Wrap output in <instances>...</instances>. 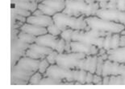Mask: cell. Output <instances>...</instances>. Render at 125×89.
<instances>
[{
	"instance_id": "obj_1",
	"label": "cell",
	"mask_w": 125,
	"mask_h": 89,
	"mask_svg": "<svg viewBox=\"0 0 125 89\" xmlns=\"http://www.w3.org/2000/svg\"><path fill=\"white\" fill-rule=\"evenodd\" d=\"M85 19L86 16L83 15L80 17L76 18L64 14L63 12H58L52 16L54 23L62 30V31L67 28H71L75 31H85L87 27V23Z\"/></svg>"
},
{
	"instance_id": "obj_2",
	"label": "cell",
	"mask_w": 125,
	"mask_h": 89,
	"mask_svg": "<svg viewBox=\"0 0 125 89\" xmlns=\"http://www.w3.org/2000/svg\"><path fill=\"white\" fill-rule=\"evenodd\" d=\"M86 22L87 25L90 27V29L96 30L98 31H104V32L111 33H120L125 26L119 23L113 22V21H107L103 19H100L97 16H89L86 17Z\"/></svg>"
},
{
	"instance_id": "obj_3",
	"label": "cell",
	"mask_w": 125,
	"mask_h": 89,
	"mask_svg": "<svg viewBox=\"0 0 125 89\" xmlns=\"http://www.w3.org/2000/svg\"><path fill=\"white\" fill-rule=\"evenodd\" d=\"M86 55L80 52H70V53H59L57 57L56 64L67 69H76L78 62L82 59L86 58Z\"/></svg>"
},
{
	"instance_id": "obj_4",
	"label": "cell",
	"mask_w": 125,
	"mask_h": 89,
	"mask_svg": "<svg viewBox=\"0 0 125 89\" xmlns=\"http://www.w3.org/2000/svg\"><path fill=\"white\" fill-rule=\"evenodd\" d=\"M44 76H49L54 79L65 80L67 82H74L73 80V70L67 69L56 64H50L48 67L46 72L43 75Z\"/></svg>"
},
{
	"instance_id": "obj_5",
	"label": "cell",
	"mask_w": 125,
	"mask_h": 89,
	"mask_svg": "<svg viewBox=\"0 0 125 89\" xmlns=\"http://www.w3.org/2000/svg\"><path fill=\"white\" fill-rule=\"evenodd\" d=\"M87 3L85 1L78 0H65V8L63 13L73 17H80L85 13Z\"/></svg>"
},
{
	"instance_id": "obj_6",
	"label": "cell",
	"mask_w": 125,
	"mask_h": 89,
	"mask_svg": "<svg viewBox=\"0 0 125 89\" xmlns=\"http://www.w3.org/2000/svg\"><path fill=\"white\" fill-rule=\"evenodd\" d=\"M125 70V64H119L117 62L111 61L107 59L104 61L103 67L102 76L107 75H122V73Z\"/></svg>"
},
{
	"instance_id": "obj_7",
	"label": "cell",
	"mask_w": 125,
	"mask_h": 89,
	"mask_svg": "<svg viewBox=\"0 0 125 89\" xmlns=\"http://www.w3.org/2000/svg\"><path fill=\"white\" fill-rule=\"evenodd\" d=\"M70 45L72 52H80L86 56H98V48L95 45L79 41H71Z\"/></svg>"
},
{
	"instance_id": "obj_8",
	"label": "cell",
	"mask_w": 125,
	"mask_h": 89,
	"mask_svg": "<svg viewBox=\"0 0 125 89\" xmlns=\"http://www.w3.org/2000/svg\"><path fill=\"white\" fill-rule=\"evenodd\" d=\"M124 11H121L118 9H99L96 13V15L100 19H103L107 21H113V22L121 23L123 19Z\"/></svg>"
},
{
	"instance_id": "obj_9",
	"label": "cell",
	"mask_w": 125,
	"mask_h": 89,
	"mask_svg": "<svg viewBox=\"0 0 125 89\" xmlns=\"http://www.w3.org/2000/svg\"><path fill=\"white\" fill-rule=\"evenodd\" d=\"M98 37H95L90 31H78L74 30V32L72 36V41H79L83 43L95 45Z\"/></svg>"
},
{
	"instance_id": "obj_10",
	"label": "cell",
	"mask_w": 125,
	"mask_h": 89,
	"mask_svg": "<svg viewBox=\"0 0 125 89\" xmlns=\"http://www.w3.org/2000/svg\"><path fill=\"white\" fill-rule=\"evenodd\" d=\"M40 62H41V59H34L29 58L28 56H23L17 62L15 66L21 67L23 69L36 72L39 69Z\"/></svg>"
},
{
	"instance_id": "obj_11",
	"label": "cell",
	"mask_w": 125,
	"mask_h": 89,
	"mask_svg": "<svg viewBox=\"0 0 125 89\" xmlns=\"http://www.w3.org/2000/svg\"><path fill=\"white\" fill-rule=\"evenodd\" d=\"M26 23H30V24L32 25L38 26V27H47L54 22L53 19H52V17L49 16V15H38V16H35V15H31V16L27 18V22Z\"/></svg>"
},
{
	"instance_id": "obj_12",
	"label": "cell",
	"mask_w": 125,
	"mask_h": 89,
	"mask_svg": "<svg viewBox=\"0 0 125 89\" xmlns=\"http://www.w3.org/2000/svg\"><path fill=\"white\" fill-rule=\"evenodd\" d=\"M59 38L60 37H58V36H55L47 33L45 35L37 36L36 43L37 44H40V45L48 47V48H52V50H55Z\"/></svg>"
},
{
	"instance_id": "obj_13",
	"label": "cell",
	"mask_w": 125,
	"mask_h": 89,
	"mask_svg": "<svg viewBox=\"0 0 125 89\" xmlns=\"http://www.w3.org/2000/svg\"><path fill=\"white\" fill-rule=\"evenodd\" d=\"M108 59L119 64H125V47H119L116 49H110L107 51Z\"/></svg>"
},
{
	"instance_id": "obj_14",
	"label": "cell",
	"mask_w": 125,
	"mask_h": 89,
	"mask_svg": "<svg viewBox=\"0 0 125 89\" xmlns=\"http://www.w3.org/2000/svg\"><path fill=\"white\" fill-rule=\"evenodd\" d=\"M35 72L23 69V68H21V67H19L15 65V66L11 67V80L13 79L21 80H24L26 82L28 83L31 76Z\"/></svg>"
},
{
	"instance_id": "obj_15",
	"label": "cell",
	"mask_w": 125,
	"mask_h": 89,
	"mask_svg": "<svg viewBox=\"0 0 125 89\" xmlns=\"http://www.w3.org/2000/svg\"><path fill=\"white\" fill-rule=\"evenodd\" d=\"M20 31H23L24 32H27L28 34H31L34 36H40L42 35H45L48 33L47 27H38V26L30 24V23H23V25L20 27Z\"/></svg>"
},
{
	"instance_id": "obj_16",
	"label": "cell",
	"mask_w": 125,
	"mask_h": 89,
	"mask_svg": "<svg viewBox=\"0 0 125 89\" xmlns=\"http://www.w3.org/2000/svg\"><path fill=\"white\" fill-rule=\"evenodd\" d=\"M12 7H19V8H22L24 10H27L33 13L35 10L38 8L39 2H25L22 0H11Z\"/></svg>"
},
{
	"instance_id": "obj_17",
	"label": "cell",
	"mask_w": 125,
	"mask_h": 89,
	"mask_svg": "<svg viewBox=\"0 0 125 89\" xmlns=\"http://www.w3.org/2000/svg\"><path fill=\"white\" fill-rule=\"evenodd\" d=\"M98 63V56H86L84 59V64L82 70H85L86 72H90L94 74L96 72Z\"/></svg>"
},
{
	"instance_id": "obj_18",
	"label": "cell",
	"mask_w": 125,
	"mask_h": 89,
	"mask_svg": "<svg viewBox=\"0 0 125 89\" xmlns=\"http://www.w3.org/2000/svg\"><path fill=\"white\" fill-rule=\"evenodd\" d=\"M41 2L55 10L57 13L62 12L65 8V0H43Z\"/></svg>"
},
{
	"instance_id": "obj_19",
	"label": "cell",
	"mask_w": 125,
	"mask_h": 89,
	"mask_svg": "<svg viewBox=\"0 0 125 89\" xmlns=\"http://www.w3.org/2000/svg\"><path fill=\"white\" fill-rule=\"evenodd\" d=\"M29 48L34 50V51H36L37 53L41 54V55H42V56H44L45 57H46L48 55L50 54L52 51H53L52 48H48V47L42 46V45H40V44H37L36 43L30 44V48Z\"/></svg>"
},
{
	"instance_id": "obj_20",
	"label": "cell",
	"mask_w": 125,
	"mask_h": 89,
	"mask_svg": "<svg viewBox=\"0 0 125 89\" xmlns=\"http://www.w3.org/2000/svg\"><path fill=\"white\" fill-rule=\"evenodd\" d=\"M87 72L85 70L73 69V80L75 82L80 83L81 84L86 83V77Z\"/></svg>"
},
{
	"instance_id": "obj_21",
	"label": "cell",
	"mask_w": 125,
	"mask_h": 89,
	"mask_svg": "<svg viewBox=\"0 0 125 89\" xmlns=\"http://www.w3.org/2000/svg\"><path fill=\"white\" fill-rule=\"evenodd\" d=\"M18 38L20 39L21 41L24 42V43H28V44L36 43V36L31 35V34H28L27 32H24V31H20V33H19V35H18Z\"/></svg>"
},
{
	"instance_id": "obj_22",
	"label": "cell",
	"mask_w": 125,
	"mask_h": 89,
	"mask_svg": "<svg viewBox=\"0 0 125 89\" xmlns=\"http://www.w3.org/2000/svg\"><path fill=\"white\" fill-rule=\"evenodd\" d=\"M99 9H100L99 5H98V2H94V3H91V4H87L84 15L86 17L94 16V15H96V13Z\"/></svg>"
},
{
	"instance_id": "obj_23",
	"label": "cell",
	"mask_w": 125,
	"mask_h": 89,
	"mask_svg": "<svg viewBox=\"0 0 125 89\" xmlns=\"http://www.w3.org/2000/svg\"><path fill=\"white\" fill-rule=\"evenodd\" d=\"M11 45L16 47V48H20L21 50H23V51H27V50L30 48V44L26 43L24 42L21 41L18 37L11 39Z\"/></svg>"
},
{
	"instance_id": "obj_24",
	"label": "cell",
	"mask_w": 125,
	"mask_h": 89,
	"mask_svg": "<svg viewBox=\"0 0 125 89\" xmlns=\"http://www.w3.org/2000/svg\"><path fill=\"white\" fill-rule=\"evenodd\" d=\"M65 82L63 80L54 79L49 76H44L40 83V84H64Z\"/></svg>"
},
{
	"instance_id": "obj_25",
	"label": "cell",
	"mask_w": 125,
	"mask_h": 89,
	"mask_svg": "<svg viewBox=\"0 0 125 89\" xmlns=\"http://www.w3.org/2000/svg\"><path fill=\"white\" fill-rule=\"evenodd\" d=\"M38 9L42 10V12L44 13V15H49V16H51V17H52L54 15H56L57 13L55 10L51 8V7H49V6H47V5L43 4L42 2H40L38 4Z\"/></svg>"
},
{
	"instance_id": "obj_26",
	"label": "cell",
	"mask_w": 125,
	"mask_h": 89,
	"mask_svg": "<svg viewBox=\"0 0 125 89\" xmlns=\"http://www.w3.org/2000/svg\"><path fill=\"white\" fill-rule=\"evenodd\" d=\"M74 32V30L71 28H67L65 31H62L60 35V38L63 39L65 42H71L72 41V36Z\"/></svg>"
},
{
	"instance_id": "obj_27",
	"label": "cell",
	"mask_w": 125,
	"mask_h": 89,
	"mask_svg": "<svg viewBox=\"0 0 125 89\" xmlns=\"http://www.w3.org/2000/svg\"><path fill=\"white\" fill-rule=\"evenodd\" d=\"M43 77H44L43 74H41V72L37 71V72H36L31 76L30 80L28 81V83L29 84H40V83H41Z\"/></svg>"
},
{
	"instance_id": "obj_28",
	"label": "cell",
	"mask_w": 125,
	"mask_h": 89,
	"mask_svg": "<svg viewBox=\"0 0 125 89\" xmlns=\"http://www.w3.org/2000/svg\"><path fill=\"white\" fill-rule=\"evenodd\" d=\"M47 31L49 34L55 35V36H59L61 35V33H62V30H61L54 23H52L49 27H47Z\"/></svg>"
},
{
	"instance_id": "obj_29",
	"label": "cell",
	"mask_w": 125,
	"mask_h": 89,
	"mask_svg": "<svg viewBox=\"0 0 125 89\" xmlns=\"http://www.w3.org/2000/svg\"><path fill=\"white\" fill-rule=\"evenodd\" d=\"M25 56H28L29 58H31V59H42L45 58V56H42V55L37 53L36 51H35L34 50L31 49V48H28L27 51H26V55Z\"/></svg>"
},
{
	"instance_id": "obj_30",
	"label": "cell",
	"mask_w": 125,
	"mask_h": 89,
	"mask_svg": "<svg viewBox=\"0 0 125 89\" xmlns=\"http://www.w3.org/2000/svg\"><path fill=\"white\" fill-rule=\"evenodd\" d=\"M119 39H120V34L113 33L111 37V49H116L119 47Z\"/></svg>"
},
{
	"instance_id": "obj_31",
	"label": "cell",
	"mask_w": 125,
	"mask_h": 89,
	"mask_svg": "<svg viewBox=\"0 0 125 89\" xmlns=\"http://www.w3.org/2000/svg\"><path fill=\"white\" fill-rule=\"evenodd\" d=\"M50 66V64L49 63V61L47 60L46 57L44 59H41V62H40V64H39V69H38V72H40L41 74H44L46 72V71L48 69V67Z\"/></svg>"
},
{
	"instance_id": "obj_32",
	"label": "cell",
	"mask_w": 125,
	"mask_h": 89,
	"mask_svg": "<svg viewBox=\"0 0 125 89\" xmlns=\"http://www.w3.org/2000/svg\"><path fill=\"white\" fill-rule=\"evenodd\" d=\"M11 11L15 12V14H17V15H22L23 17H26V18L31 16V14H32V13L31 11H29V10L22 9V8H19V7H11Z\"/></svg>"
},
{
	"instance_id": "obj_33",
	"label": "cell",
	"mask_w": 125,
	"mask_h": 89,
	"mask_svg": "<svg viewBox=\"0 0 125 89\" xmlns=\"http://www.w3.org/2000/svg\"><path fill=\"white\" fill-rule=\"evenodd\" d=\"M65 41L62 38H59L57 41V46H56L55 51H57L58 53H64L65 52Z\"/></svg>"
},
{
	"instance_id": "obj_34",
	"label": "cell",
	"mask_w": 125,
	"mask_h": 89,
	"mask_svg": "<svg viewBox=\"0 0 125 89\" xmlns=\"http://www.w3.org/2000/svg\"><path fill=\"white\" fill-rule=\"evenodd\" d=\"M111 32H108L107 35L104 37V43H103V48L107 50V51L111 49V37H112Z\"/></svg>"
},
{
	"instance_id": "obj_35",
	"label": "cell",
	"mask_w": 125,
	"mask_h": 89,
	"mask_svg": "<svg viewBox=\"0 0 125 89\" xmlns=\"http://www.w3.org/2000/svg\"><path fill=\"white\" fill-rule=\"evenodd\" d=\"M58 52L57 51L53 50L51 53L49 54L48 56H46V59L47 60L49 61V63L50 64H56V61H57V57L58 56Z\"/></svg>"
},
{
	"instance_id": "obj_36",
	"label": "cell",
	"mask_w": 125,
	"mask_h": 89,
	"mask_svg": "<svg viewBox=\"0 0 125 89\" xmlns=\"http://www.w3.org/2000/svg\"><path fill=\"white\" fill-rule=\"evenodd\" d=\"M103 64H104V60L101 58V56H98V63H97V67H96V72H95V74H97L98 75H102Z\"/></svg>"
},
{
	"instance_id": "obj_37",
	"label": "cell",
	"mask_w": 125,
	"mask_h": 89,
	"mask_svg": "<svg viewBox=\"0 0 125 89\" xmlns=\"http://www.w3.org/2000/svg\"><path fill=\"white\" fill-rule=\"evenodd\" d=\"M93 83L94 84H103V76L102 75H98L97 74H94V77H93Z\"/></svg>"
},
{
	"instance_id": "obj_38",
	"label": "cell",
	"mask_w": 125,
	"mask_h": 89,
	"mask_svg": "<svg viewBox=\"0 0 125 89\" xmlns=\"http://www.w3.org/2000/svg\"><path fill=\"white\" fill-rule=\"evenodd\" d=\"M117 9L125 11V0H117Z\"/></svg>"
},
{
	"instance_id": "obj_39",
	"label": "cell",
	"mask_w": 125,
	"mask_h": 89,
	"mask_svg": "<svg viewBox=\"0 0 125 89\" xmlns=\"http://www.w3.org/2000/svg\"><path fill=\"white\" fill-rule=\"evenodd\" d=\"M93 77H94V74L90 72H87L86 77V83H87V84L93 83Z\"/></svg>"
},
{
	"instance_id": "obj_40",
	"label": "cell",
	"mask_w": 125,
	"mask_h": 89,
	"mask_svg": "<svg viewBox=\"0 0 125 89\" xmlns=\"http://www.w3.org/2000/svg\"><path fill=\"white\" fill-rule=\"evenodd\" d=\"M15 19H16V21H20V22H22L23 23H25L26 22H27V18L23 17V16H22V15H17V14H15Z\"/></svg>"
},
{
	"instance_id": "obj_41",
	"label": "cell",
	"mask_w": 125,
	"mask_h": 89,
	"mask_svg": "<svg viewBox=\"0 0 125 89\" xmlns=\"http://www.w3.org/2000/svg\"><path fill=\"white\" fill-rule=\"evenodd\" d=\"M71 42H65V52L66 53H70L72 52L71 51V45H70Z\"/></svg>"
},
{
	"instance_id": "obj_42",
	"label": "cell",
	"mask_w": 125,
	"mask_h": 89,
	"mask_svg": "<svg viewBox=\"0 0 125 89\" xmlns=\"http://www.w3.org/2000/svg\"><path fill=\"white\" fill-rule=\"evenodd\" d=\"M109 80H110V76L107 75V76L103 77V85H109Z\"/></svg>"
},
{
	"instance_id": "obj_43",
	"label": "cell",
	"mask_w": 125,
	"mask_h": 89,
	"mask_svg": "<svg viewBox=\"0 0 125 89\" xmlns=\"http://www.w3.org/2000/svg\"><path fill=\"white\" fill-rule=\"evenodd\" d=\"M119 47H125V35H120V39H119Z\"/></svg>"
},
{
	"instance_id": "obj_44",
	"label": "cell",
	"mask_w": 125,
	"mask_h": 89,
	"mask_svg": "<svg viewBox=\"0 0 125 89\" xmlns=\"http://www.w3.org/2000/svg\"><path fill=\"white\" fill-rule=\"evenodd\" d=\"M107 2H98V5H99V8L100 9H107Z\"/></svg>"
},
{
	"instance_id": "obj_45",
	"label": "cell",
	"mask_w": 125,
	"mask_h": 89,
	"mask_svg": "<svg viewBox=\"0 0 125 89\" xmlns=\"http://www.w3.org/2000/svg\"><path fill=\"white\" fill-rule=\"evenodd\" d=\"M31 15H35V16H38V15H44V13L42 12V10H41L40 9L37 8Z\"/></svg>"
},
{
	"instance_id": "obj_46",
	"label": "cell",
	"mask_w": 125,
	"mask_h": 89,
	"mask_svg": "<svg viewBox=\"0 0 125 89\" xmlns=\"http://www.w3.org/2000/svg\"><path fill=\"white\" fill-rule=\"evenodd\" d=\"M105 53H107V50H106L105 48H99L98 49V56H103V54H105Z\"/></svg>"
},
{
	"instance_id": "obj_47",
	"label": "cell",
	"mask_w": 125,
	"mask_h": 89,
	"mask_svg": "<svg viewBox=\"0 0 125 89\" xmlns=\"http://www.w3.org/2000/svg\"><path fill=\"white\" fill-rule=\"evenodd\" d=\"M101 58H102L103 60H107V59H108V54L107 53H105V54H103V56H101Z\"/></svg>"
},
{
	"instance_id": "obj_48",
	"label": "cell",
	"mask_w": 125,
	"mask_h": 89,
	"mask_svg": "<svg viewBox=\"0 0 125 89\" xmlns=\"http://www.w3.org/2000/svg\"><path fill=\"white\" fill-rule=\"evenodd\" d=\"M85 2H86L87 4H91V3H94V2L96 1H95V0H85Z\"/></svg>"
},
{
	"instance_id": "obj_49",
	"label": "cell",
	"mask_w": 125,
	"mask_h": 89,
	"mask_svg": "<svg viewBox=\"0 0 125 89\" xmlns=\"http://www.w3.org/2000/svg\"><path fill=\"white\" fill-rule=\"evenodd\" d=\"M121 24H123L125 26V11H124V17H123V19L121 21Z\"/></svg>"
},
{
	"instance_id": "obj_50",
	"label": "cell",
	"mask_w": 125,
	"mask_h": 89,
	"mask_svg": "<svg viewBox=\"0 0 125 89\" xmlns=\"http://www.w3.org/2000/svg\"><path fill=\"white\" fill-rule=\"evenodd\" d=\"M97 2H108L110 0H95Z\"/></svg>"
},
{
	"instance_id": "obj_51",
	"label": "cell",
	"mask_w": 125,
	"mask_h": 89,
	"mask_svg": "<svg viewBox=\"0 0 125 89\" xmlns=\"http://www.w3.org/2000/svg\"><path fill=\"white\" fill-rule=\"evenodd\" d=\"M119 34H120V35H125V29H124Z\"/></svg>"
},
{
	"instance_id": "obj_52",
	"label": "cell",
	"mask_w": 125,
	"mask_h": 89,
	"mask_svg": "<svg viewBox=\"0 0 125 89\" xmlns=\"http://www.w3.org/2000/svg\"><path fill=\"white\" fill-rule=\"evenodd\" d=\"M22 1H25V2H36V0H22Z\"/></svg>"
},
{
	"instance_id": "obj_53",
	"label": "cell",
	"mask_w": 125,
	"mask_h": 89,
	"mask_svg": "<svg viewBox=\"0 0 125 89\" xmlns=\"http://www.w3.org/2000/svg\"><path fill=\"white\" fill-rule=\"evenodd\" d=\"M78 1H85V0H78Z\"/></svg>"
}]
</instances>
